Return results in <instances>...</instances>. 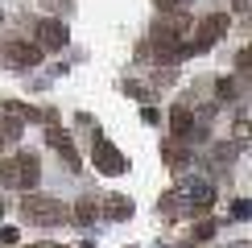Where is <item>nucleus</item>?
<instances>
[{
	"label": "nucleus",
	"mask_w": 252,
	"mask_h": 248,
	"mask_svg": "<svg viewBox=\"0 0 252 248\" xmlns=\"http://www.w3.org/2000/svg\"><path fill=\"white\" fill-rule=\"evenodd\" d=\"M41 178V161L37 153H13L4 165H0V182L13 186V190H33Z\"/></svg>",
	"instance_id": "f257e3e1"
},
{
	"label": "nucleus",
	"mask_w": 252,
	"mask_h": 248,
	"mask_svg": "<svg viewBox=\"0 0 252 248\" xmlns=\"http://www.w3.org/2000/svg\"><path fill=\"white\" fill-rule=\"evenodd\" d=\"M21 215H25V223H33V227H54L66 211H62V203L54 199V194L25 190V199H21Z\"/></svg>",
	"instance_id": "f03ea898"
},
{
	"label": "nucleus",
	"mask_w": 252,
	"mask_h": 248,
	"mask_svg": "<svg viewBox=\"0 0 252 248\" xmlns=\"http://www.w3.org/2000/svg\"><path fill=\"white\" fill-rule=\"evenodd\" d=\"M227 25H232V17H227V13H211V17H203V21H198V29H194V41H186L182 54H207V50H211L215 41L227 33Z\"/></svg>",
	"instance_id": "7ed1b4c3"
},
{
	"label": "nucleus",
	"mask_w": 252,
	"mask_h": 248,
	"mask_svg": "<svg viewBox=\"0 0 252 248\" xmlns=\"http://www.w3.org/2000/svg\"><path fill=\"white\" fill-rule=\"evenodd\" d=\"M0 58H4V66H13V70H33V66H41V46L17 37V41H4Z\"/></svg>",
	"instance_id": "20e7f679"
},
{
	"label": "nucleus",
	"mask_w": 252,
	"mask_h": 248,
	"mask_svg": "<svg viewBox=\"0 0 252 248\" xmlns=\"http://www.w3.org/2000/svg\"><path fill=\"white\" fill-rule=\"evenodd\" d=\"M91 165H95L99 174H112V178H116V174H124L128 170V157H124V153L116 149V145L112 141H95V149H91Z\"/></svg>",
	"instance_id": "39448f33"
},
{
	"label": "nucleus",
	"mask_w": 252,
	"mask_h": 248,
	"mask_svg": "<svg viewBox=\"0 0 252 248\" xmlns=\"http://www.w3.org/2000/svg\"><path fill=\"white\" fill-rule=\"evenodd\" d=\"M37 41H41V46H50V50H62V46L70 41V33H66V21H54V17L37 21Z\"/></svg>",
	"instance_id": "423d86ee"
},
{
	"label": "nucleus",
	"mask_w": 252,
	"mask_h": 248,
	"mask_svg": "<svg viewBox=\"0 0 252 248\" xmlns=\"http://www.w3.org/2000/svg\"><path fill=\"white\" fill-rule=\"evenodd\" d=\"M46 141H50V149H58V153H62V161H66V170H83V161H79L75 145H70V137H66L62 128H50V132H46Z\"/></svg>",
	"instance_id": "0eeeda50"
},
{
	"label": "nucleus",
	"mask_w": 252,
	"mask_h": 248,
	"mask_svg": "<svg viewBox=\"0 0 252 248\" xmlns=\"http://www.w3.org/2000/svg\"><path fill=\"white\" fill-rule=\"evenodd\" d=\"M211 203H215V190L207 182H194L190 190H186V207H190V211L198 215V211H211Z\"/></svg>",
	"instance_id": "6e6552de"
},
{
	"label": "nucleus",
	"mask_w": 252,
	"mask_h": 248,
	"mask_svg": "<svg viewBox=\"0 0 252 248\" xmlns=\"http://www.w3.org/2000/svg\"><path fill=\"white\" fill-rule=\"evenodd\" d=\"M170 128H174V137L178 141H186L194 132V116H190V108H182V103H178V108L170 112Z\"/></svg>",
	"instance_id": "1a4fd4ad"
},
{
	"label": "nucleus",
	"mask_w": 252,
	"mask_h": 248,
	"mask_svg": "<svg viewBox=\"0 0 252 248\" xmlns=\"http://www.w3.org/2000/svg\"><path fill=\"white\" fill-rule=\"evenodd\" d=\"M95 215H99V207L91 203V194H87V199H79V203H75V219H79V223H91Z\"/></svg>",
	"instance_id": "9d476101"
},
{
	"label": "nucleus",
	"mask_w": 252,
	"mask_h": 248,
	"mask_svg": "<svg viewBox=\"0 0 252 248\" xmlns=\"http://www.w3.org/2000/svg\"><path fill=\"white\" fill-rule=\"evenodd\" d=\"M108 211L116 215V219H128V215H132V203H128V199H112V203H108Z\"/></svg>",
	"instance_id": "9b49d317"
},
{
	"label": "nucleus",
	"mask_w": 252,
	"mask_h": 248,
	"mask_svg": "<svg viewBox=\"0 0 252 248\" xmlns=\"http://www.w3.org/2000/svg\"><path fill=\"white\" fill-rule=\"evenodd\" d=\"M157 8H161V13H178V8H182V0H153Z\"/></svg>",
	"instance_id": "f8f14e48"
},
{
	"label": "nucleus",
	"mask_w": 252,
	"mask_h": 248,
	"mask_svg": "<svg viewBox=\"0 0 252 248\" xmlns=\"http://www.w3.org/2000/svg\"><path fill=\"white\" fill-rule=\"evenodd\" d=\"M219 95L232 99V95H236V83H232V79H219Z\"/></svg>",
	"instance_id": "ddd939ff"
},
{
	"label": "nucleus",
	"mask_w": 252,
	"mask_h": 248,
	"mask_svg": "<svg viewBox=\"0 0 252 248\" xmlns=\"http://www.w3.org/2000/svg\"><path fill=\"white\" fill-rule=\"evenodd\" d=\"M194 236H198V240H211V236H215V223H198Z\"/></svg>",
	"instance_id": "4468645a"
},
{
	"label": "nucleus",
	"mask_w": 252,
	"mask_h": 248,
	"mask_svg": "<svg viewBox=\"0 0 252 248\" xmlns=\"http://www.w3.org/2000/svg\"><path fill=\"white\" fill-rule=\"evenodd\" d=\"M0 244H17V227H0Z\"/></svg>",
	"instance_id": "2eb2a0df"
},
{
	"label": "nucleus",
	"mask_w": 252,
	"mask_h": 248,
	"mask_svg": "<svg viewBox=\"0 0 252 248\" xmlns=\"http://www.w3.org/2000/svg\"><path fill=\"white\" fill-rule=\"evenodd\" d=\"M232 215H236V219H248V203H244V199L232 203Z\"/></svg>",
	"instance_id": "dca6fc26"
},
{
	"label": "nucleus",
	"mask_w": 252,
	"mask_h": 248,
	"mask_svg": "<svg viewBox=\"0 0 252 248\" xmlns=\"http://www.w3.org/2000/svg\"><path fill=\"white\" fill-rule=\"evenodd\" d=\"M29 248H54V244H29Z\"/></svg>",
	"instance_id": "f3484780"
},
{
	"label": "nucleus",
	"mask_w": 252,
	"mask_h": 248,
	"mask_svg": "<svg viewBox=\"0 0 252 248\" xmlns=\"http://www.w3.org/2000/svg\"><path fill=\"white\" fill-rule=\"evenodd\" d=\"M0 215H4V199H0Z\"/></svg>",
	"instance_id": "a211bd4d"
},
{
	"label": "nucleus",
	"mask_w": 252,
	"mask_h": 248,
	"mask_svg": "<svg viewBox=\"0 0 252 248\" xmlns=\"http://www.w3.org/2000/svg\"><path fill=\"white\" fill-rule=\"evenodd\" d=\"M0 21H4V13H0Z\"/></svg>",
	"instance_id": "6ab92c4d"
}]
</instances>
